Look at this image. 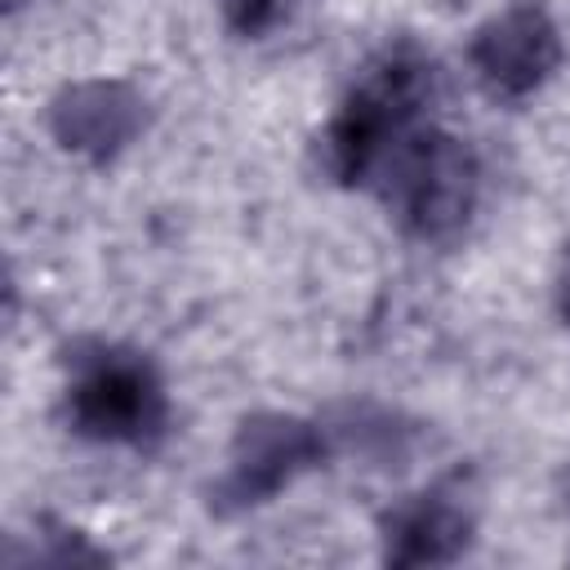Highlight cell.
Here are the masks:
<instances>
[{
  "label": "cell",
  "mask_w": 570,
  "mask_h": 570,
  "mask_svg": "<svg viewBox=\"0 0 570 570\" xmlns=\"http://www.w3.org/2000/svg\"><path fill=\"white\" fill-rule=\"evenodd\" d=\"M374 187L410 240L454 245L481 205V160L459 134L419 125L387 156Z\"/></svg>",
  "instance_id": "3"
},
{
  "label": "cell",
  "mask_w": 570,
  "mask_h": 570,
  "mask_svg": "<svg viewBox=\"0 0 570 570\" xmlns=\"http://www.w3.org/2000/svg\"><path fill=\"white\" fill-rule=\"evenodd\" d=\"M62 410L71 432L85 441L147 450L165 436L169 387L147 352L89 338L67 352Z\"/></svg>",
  "instance_id": "2"
},
{
  "label": "cell",
  "mask_w": 570,
  "mask_h": 570,
  "mask_svg": "<svg viewBox=\"0 0 570 570\" xmlns=\"http://www.w3.org/2000/svg\"><path fill=\"white\" fill-rule=\"evenodd\" d=\"M566 503H570V476H566Z\"/></svg>",
  "instance_id": "10"
},
{
  "label": "cell",
  "mask_w": 570,
  "mask_h": 570,
  "mask_svg": "<svg viewBox=\"0 0 570 570\" xmlns=\"http://www.w3.org/2000/svg\"><path fill=\"white\" fill-rule=\"evenodd\" d=\"M223 9H227V22L240 36H263L285 18L289 0H223Z\"/></svg>",
  "instance_id": "8"
},
{
  "label": "cell",
  "mask_w": 570,
  "mask_h": 570,
  "mask_svg": "<svg viewBox=\"0 0 570 570\" xmlns=\"http://www.w3.org/2000/svg\"><path fill=\"white\" fill-rule=\"evenodd\" d=\"M147 129V98L125 80H76L49 102V134L62 151L111 160Z\"/></svg>",
  "instance_id": "7"
},
{
  "label": "cell",
  "mask_w": 570,
  "mask_h": 570,
  "mask_svg": "<svg viewBox=\"0 0 570 570\" xmlns=\"http://www.w3.org/2000/svg\"><path fill=\"white\" fill-rule=\"evenodd\" d=\"M552 298H557V312H561V321L570 325V245L561 249V263H557V281H552Z\"/></svg>",
  "instance_id": "9"
},
{
  "label": "cell",
  "mask_w": 570,
  "mask_h": 570,
  "mask_svg": "<svg viewBox=\"0 0 570 570\" xmlns=\"http://www.w3.org/2000/svg\"><path fill=\"white\" fill-rule=\"evenodd\" d=\"M468 62L490 98L525 102L557 76L561 31L543 4H508L472 31Z\"/></svg>",
  "instance_id": "6"
},
{
  "label": "cell",
  "mask_w": 570,
  "mask_h": 570,
  "mask_svg": "<svg viewBox=\"0 0 570 570\" xmlns=\"http://www.w3.org/2000/svg\"><path fill=\"white\" fill-rule=\"evenodd\" d=\"M325 454H330V432L321 423L285 414V410L249 414L236 428L223 472L209 485V508L218 517L263 508L281 490H289L303 472H312Z\"/></svg>",
  "instance_id": "4"
},
{
  "label": "cell",
  "mask_w": 570,
  "mask_h": 570,
  "mask_svg": "<svg viewBox=\"0 0 570 570\" xmlns=\"http://www.w3.org/2000/svg\"><path fill=\"white\" fill-rule=\"evenodd\" d=\"M481 525V490L472 472H445L432 485L392 503L379 521L383 561L392 566H450Z\"/></svg>",
  "instance_id": "5"
},
{
  "label": "cell",
  "mask_w": 570,
  "mask_h": 570,
  "mask_svg": "<svg viewBox=\"0 0 570 570\" xmlns=\"http://www.w3.org/2000/svg\"><path fill=\"white\" fill-rule=\"evenodd\" d=\"M436 89V67L432 58L401 40L374 53L356 80L347 85L338 111L330 116L321 134V165L334 183L343 187H374L379 169L387 156L419 129L428 125L423 111Z\"/></svg>",
  "instance_id": "1"
}]
</instances>
